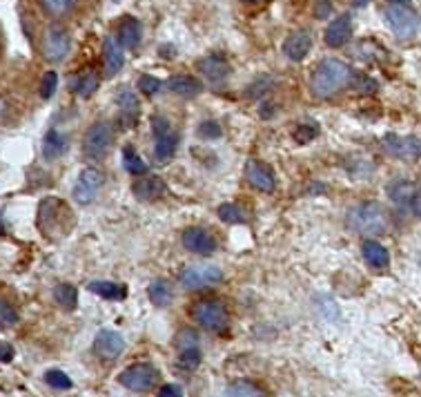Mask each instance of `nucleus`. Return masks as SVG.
<instances>
[{"label":"nucleus","mask_w":421,"mask_h":397,"mask_svg":"<svg viewBox=\"0 0 421 397\" xmlns=\"http://www.w3.org/2000/svg\"><path fill=\"white\" fill-rule=\"evenodd\" d=\"M352 81V70L339 58H326L310 76V92L317 99H330Z\"/></svg>","instance_id":"1"},{"label":"nucleus","mask_w":421,"mask_h":397,"mask_svg":"<svg viewBox=\"0 0 421 397\" xmlns=\"http://www.w3.org/2000/svg\"><path fill=\"white\" fill-rule=\"evenodd\" d=\"M346 224L352 232L364 237H379L386 235L390 228V217L386 208L377 201H361L348 210Z\"/></svg>","instance_id":"2"},{"label":"nucleus","mask_w":421,"mask_h":397,"mask_svg":"<svg viewBox=\"0 0 421 397\" xmlns=\"http://www.w3.org/2000/svg\"><path fill=\"white\" fill-rule=\"evenodd\" d=\"M38 226L47 237H56L54 230H58V237L65 235L72 228L70 208L61 199H45L41 203V212H38Z\"/></svg>","instance_id":"3"},{"label":"nucleus","mask_w":421,"mask_h":397,"mask_svg":"<svg viewBox=\"0 0 421 397\" xmlns=\"http://www.w3.org/2000/svg\"><path fill=\"white\" fill-rule=\"evenodd\" d=\"M192 317L201 328L210 333H225L228 328V308H225L219 299H203L192 306Z\"/></svg>","instance_id":"4"},{"label":"nucleus","mask_w":421,"mask_h":397,"mask_svg":"<svg viewBox=\"0 0 421 397\" xmlns=\"http://www.w3.org/2000/svg\"><path fill=\"white\" fill-rule=\"evenodd\" d=\"M114 143V128L110 121H96L90 125V130L85 132L83 139V152L87 159L101 161L105 159V154L112 150Z\"/></svg>","instance_id":"5"},{"label":"nucleus","mask_w":421,"mask_h":397,"mask_svg":"<svg viewBox=\"0 0 421 397\" xmlns=\"http://www.w3.org/2000/svg\"><path fill=\"white\" fill-rule=\"evenodd\" d=\"M223 282V270L214 264H194L181 273V286L188 290H203Z\"/></svg>","instance_id":"6"},{"label":"nucleus","mask_w":421,"mask_h":397,"mask_svg":"<svg viewBox=\"0 0 421 397\" xmlns=\"http://www.w3.org/2000/svg\"><path fill=\"white\" fill-rule=\"evenodd\" d=\"M70 47H72L70 34H67L61 25H50L45 29L43 43H41V52L45 56V61H50V63L65 61L67 54H70Z\"/></svg>","instance_id":"7"},{"label":"nucleus","mask_w":421,"mask_h":397,"mask_svg":"<svg viewBox=\"0 0 421 397\" xmlns=\"http://www.w3.org/2000/svg\"><path fill=\"white\" fill-rule=\"evenodd\" d=\"M159 382V371L152 364H134L119 375V384L132 393H145Z\"/></svg>","instance_id":"8"},{"label":"nucleus","mask_w":421,"mask_h":397,"mask_svg":"<svg viewBox=\"0 0 421 397\" xmlns=\"http://www.w3.org/2000/svg\"><path fill=\"white\" fill-rule=\"evenodd\" d=\"M386 21L399 38H410L419 32V16L404 3H393L386 9Z\"/></svg>","instance_id":"9"},{"label":"nucleus","mask_w":421,"mask_h":397,"mask_svg":"<svg viewBox=\"0 0 421 397\" xmlns=\"http://www.w3.org/2000/svg\"><path fill=\"white\" fill-rule=\"evenodd\" d=\"M103 174L96 170V168H85L81 172V177L76 179L74 183V190H72V197L76 203H81V206H90V203L96 201L99 197V192L103 188Z\"/></svg>","instance_id":"10"},{"label":"nucleus","mask_w":421,"mask_h":397,"mask_svg":"<svg viewBox=\"0 0 421 397\" xmlns=\"http://www.w3.org/2000/svg\"><path fill=\"white\" fill-rule=\"evenodd\" d=\"M384 150L390 157L401 161H415L421 157V139L417 137H397V134H388L384 139Z\"/></svg>","instance_id":"11"},{"label":"nucleus","mask_w":421,"mask_h":397,"mask_svg":"<svg viewBox=\"0 0 421 397\" xmlns=\"http://www.w3.org/2000/svg\"><path fill=\"white\" fill-rule=\"evenodd\" d=\"M183 246L194 255H212L219 244L210 230L192 226V228H185L183 232Z\"/></svg>","instance_id":"12"},{"label":"nucleus","mask_w":421,"mask_h":397,"mask_svg":"<svg viewBox=\"0 0 421 397\" xmlns=\"http://www.w3.org/2000/svg\"><path fill=\"white\" fill-rule=\"evenodd\" d=\"M246 179H248L250 186L259 192H272L274 188H277L272 168L266 166V163L257 161V159H250L246 163Z\"/></svg>","instance_id":"13"},{"label":"nucleus","mask_w":421,"mask_h":397,"mask_svg":"<svg viewBox=\"0 0 421 397\" xmlns=\"http://www.w3.org/2000/svg\"><path fill=\"white\" fill-rule=\"evenodd\" d=\"M132 192L139 201H156L168 192V186H165V181L161 177H156V174H141V177L134 181Z\"/></svg>","instance_id":"14"},{"label":"nucleus","mask_w":421,"mask_h":397,"mask_svg":"<svg viewBox=\"0 0 421 397\" xmlns=\"http://www.w3.org/2000/svg\"><path fill=\"white\" fill-rule=\"evenodd\" d=\"M123 348H125L123 337L116 331H107V328H103L94 340V353L103 357V360H116L123 353Z\"/></svg>","instance_id":"15"},{"label":"nucleus","mask_w":421,"mask_h":397,"mask_svg":"<svg viewBox=\"0 0 421 397\" xmlns=\"http://www.w3.org/2000/svg\"><path fill=\"white\" fill-rule=\"evenodd\" d=\"M123 63H125L123 45L119 43V38L107 36L105 47H103V72L107 79H114V76L123 70Z\"/></svg>","instance_id":"16"},{"label":"nucleus","mask_w":421,"mask_h":397,"mask_svg":"<svg viewBox=\"0 0 421 397\" xmlns=\"http://www.w3.org/2000/svg\"><path fill=\"white\" fill-rule=\"evenodd\" d=\"M350 38H352V16L350 14H341L326 29V45L339 50V47L348 45Z\"/></svg>","instance_id":"17"},{"label":"nucleus","mask_w":421,"mask_h":397,"mask_svg":"<svg viewBox=\"0 0 421 397\" xmlns=\"http://www.w3.org/2000/svg\"><path fill=\"white\" fill-rule=\"evenodd\" d=\"M310 50H312V36L308 32H303V29L292 32L286 38V43H283V54L295 63H301L310 54Z\"/></svg>","instance_id":"18"},{"label":"nucleus","mask_w":421,"mask_h":397,"mask_svg":"<svg viewBox=\"0 0 421 397\" xmlns=\"http://www.w3.org/2000/svg\"><path fill=\"white\" fill-rule=\"evenodd\" d=\"M390 192V199H393L397 206L401 208H415L419 206V190L415 183H408V181H397L393 186L388 188Z\"/></svg>","instance_id":"19"},{"label":"nucleus","mask_w":421,"mask_h":397,"mask_svg":"<svg viewBox=\"0 0 421 397\" xmlns=\"http://www.w3.org/2000/svg\"><path fill=\"white\" fill-rule=\"evenodd\" d=\"M67 145H70V141H67V134H63L61 130L52 128L50 132L45 134V139H43V157L47 161L61 159L63 154L67 152Z\"/></svg>","instance_id":"20"},{"label":"nucleus","mask_w":421,"mask_h":397,"mask_svg":"<svg viewBox=\"0 0 421 397\" xmlns=\"http://www.w3.org/2000/svg\"><path fill=\"white\" fill-rule=\"evenodd\" d=\"M199 70L201 74L208 76V81L212 83H223L230 76V65L223 61L221 56H205L199 61Z\"/></svg>","instance_id":"21"},{"label":"nucleus","mask_w":421,"mask_h":397,"mask_svg":"<svg viewBox=\"0 0 421 397\" xmlns=\"http://www.w3.org/2000/svg\"><path fill=\"white\" fill-rule=\"evenodd\" d=\"M141 36H143V27L136 18L125 16L119 23V43L125 47V50H134V47H139Z\"/></svg>","instance_id":"22"},{"label":"nucleus","mask_w":421,"mask_h":397,"mask_svg":"<svg viewBox=\"0 0 421 397\" xmlns=\"http://www.w3.org/2000/svg\"><path fill=\"white\" fill-rule=\"evenodd\" d=\"M87 290L94 295H99L103 299H110V302H123L127 297V288L121 284H114V282H90L87 284Z\"/></svg>","instance_id":"23"},{"label":"nucleus","mask_w":421,"mask_h":397,"mask_svg":"<svg viewBox=\"0 0 421 397\" xmlns=\"http://www.w3.org/2000/svg\"><path fill=\"white\" fill-rule=\"evenodd\" d=\"M165 85H168L170 92L179 94V96H185V99H190V96H197L201 92V83L197 79H192V76H188V74L172 76V79Z\"/></svg>","instance_id":"24"},{"label":"nucleus","mask_w":421,"mask_h":397,"mask_svg":"<svg viewBox=\"0 0 421 397\" xmlns=\"http://www.w3.org/2000/svg\"><path fill=\"white\" fill-rule=\"evenodd\" d=\"M361 253H364V259L372 268H386L390 264L388 250L381 244H377V241H366L364 248H361Z\"/></svg>","instance_id":"25"},{"label":"nucleus","mask_w":421,"mask_h":397,"mask_svg":"<svg viewBox=\"0 0 421 397\" xmlns=\"http://www.w3.org/2000/svg\"><path fill=\"white\" fill-rule=\"evenodd\" d=\"M176 148H179V137L176 134H165V137L156 139V145H154V157L159 163H168L174 154H176Z\"/></svg>","instance_id":"26"},{"label":"nucleus","mask_w":421,"mask_h":397,"mask_svg":"<svg viewBox=\"0 0 421 397\" xmlns=\"http://www.w3.org/2000/svg\"><path fill=\"white\" fill-rule=\"evenodd\" d=\"M148 297L152 299V304L159 306V308L170 306V302H172V286L165 282V279H156V282H152L150 288H148Z\"/></svg>","instance_id":"27"},{"label":"nucleus","mask_w":421,"mask_h":397,"mask_svg":"<svg viewBox=\"0 0 421 397\" xmlns=\"http://www.w3.org/2000/svg\"><path fill=\"white\" fill-rule=\"evenodd\" d=\"M176 364H179L185 373L197 371V366L201 364V348H199V344L181 346L179 348V360H176Z\"/></svg>","instance_id":"28"},{"label":"nucleus","mask_w":421,"mask_h":397,"mask_svg":"<svg viewBox=\"0 0 421 397\" xmlns=\"http://www.w3.org/2000/svg\"><path fill=\"white\" fill-rule=\"evenodd\" d=\"M123 168L130 174H136V177L150 172L148 163L143 161V157H139V152H136L132 145H127V148L123 150Z\"/></svg>","instance_id":"29"},{"label":"nucleus","mask_w":421,"mask_h":397,"mask_svg":"<svg viewBox=\"0 0 421 397\" xmlns=\"http://www.w3.org/2000/svg\"><path fill=\"white\" fill-rule=\"evenodd\" d=\"M54 299L58 306L65 308V311H74L78 306V290L72 284H58L54 288Z\"/></svg>","instance_id":"30"},{"label":"nucleus","mask_w":421,"mask_h":397,"mask_svg":"<svg viewBox=\"0 0 421 397\" xmlns=\"http://www.w3.org/2000/svg\"><path fill=\"white\" fill-rule=\"evenodd\" d=\"M116 103H119L125 119H136L139 116V101H136V96L130 87H121L119 94H116Z\"/></svg>","instance_id":"31"},{"label":"nucleus","mask_w":421,"mask_h":397,"mask_svg":"<svg viewBox=\"0 0 421 397\" xmlns=\"http://www.w3.org/2000/svg\"><path fill=\"white\" fill-rule=\"evenodd\" d=\"M70 87L78 96H83V99H90V96L96 90H99V76H96L94 72H87L83 76H78V79H74Z\"/></svg>","instance_id":"32"},{"label":"nucleus","mask_w":421,"mask_h":397,"mask_svg":"<svg viewBox=\"0 0 421 397\" xmlns=\"http://www.w3.org/2000/svg\"><path fill=\"white\" fill-rule=\"evenodd\" d=\"M217 212L223 224H246L248 221V212L243 210L239 203H223Z\"/></svg>","instance_id":"33"},{"label":"nucleus","mask_w":421,"mask_h":397,"mask_svg":"<svg viewBox=\"0 0 421 397\" xmlns=\"http://www.w3.org/2000/svg\"><path fill=\"white\" fill-rule=\"evenodd\" d=\"M78 0H41V7L45 9V14H50L54 18L67 16L76 7Z\"/></svg>","instance_id":"34"},{"label":"nucleus","mask_w":421,"mask_h":397,"mask_svg":"<svg viewBox=\"0 0 421 397\" xmlns=\"http://www.w3.org/2000/svg\"><path fill=\"white\" fill-rule=\"evenodd\" d=\"M45 384L50 386V389H56V391H70L72 389L70 375L58 371V369H52V371L45 373Z\"/></svg>","instance_id":"35"},{"label":"nucleus","mask_w":421,"mask_h":397,"mask_svg":"<svg viewBox=\"0 0 421 397\" xmlns=\"http://www.w3.org/2000/svg\"><path fill=\"white\" fill-rule=\"evenodd\" d=\"M225 395H241V397H259L263 395V391L259 389V386H254L250 382H234L228 386V391H225Z\"/></svg>","instance_id":"36"},{"label":"nucleus","mask_w":421,"mask_h":397,"mask_svg":"<svg viewBox=\"0 0 421 397\" xmlns=\"http://www.w3.org/2000/svg\"><path fill=\"white\" fill-rule=\"evenodd\" d=\"M18 322V313H16V308L5 302V299H0V328H12L16 326Z\"/></svg>","instance_id":"37"},{"label":"nucleus","mask_w":421,"mask_h":397,"mask_svg":"<svg viewBox=\"0 0 421 397\" xmlns=\"http://www.w3.org/2000/svg\"><path fill=\"white\" fill-rule=\"evenodd\" d=\"M56 87H58V74L56 72H45L43 81H41V96L45 101H50L52 96L56 94Z\"/></svg>","instance_id":"38"},{"label":"nucleus","mask_w":421,"mask_h":397,"mask_svg":"<svg viewBox=\"0 0 421 397\" xmlns=\"http://www.w3.org/2000/svg\"><path fill=\"white\" fill-rule=\"evenodd\" d=\"M221 125L217 121H203L199 125V134H201V139H219L221 137Z\"/></svg>","instance_id":"39"},{"label":"nucleus","mask_w":421,"mask_h":397,"mask_svg":"<svg viewBox=\"0 0 421 397\" xmlns=\"http://www.w3.org/2000/svg\"><path fill=\"white\" fill-rule=\"evenodd\" d=\"M139 87H141L143 94L152 96V94H156V92L161 90V81L154 79V76H150V74H143L141 79H139Z\"/></svg>","instance_id":"40"},{"label":"nucleus","mask_w":421,"mask_h":397,"mask_svg":"<svg viewBox=\"0 0 421 397\" xmlns=\"http://www.w3.org/2000/svg\"><path fill=\"white\" fill-rule=\"evenodd\" d=\"M152 132H154L156 139H161V137H165V134H170V123H168V119H163V116H154Z\"/></svg>","instance_id":"41"},{"label":"nucleus","mask_w":421,"mask_h":397,"mask_svg":"<svg viewBox=\"0 0 421 397\" xmlns=\"http://www.w3.org/2000/svg\"><path fill=\"white\" fill-rule=\"evenodd\" d=\"M295 137H297L299 143H308L310 139H315V137H317V128H308V125L303 123L301 128L295 130Z\"/></svg>","instance_id":"42"},{"label":"nucleus","mask_w":421,"mask_h":397,"mask_svg":"<svg viewBox=\"0 0 421 397\" xmlns=\"http://www.w3.org/2000/svg\"><path fill=\"white\" fill-rule=\"evenodd\" d=\"M159 395L161 397H181L183 395V389L179 384H165L159 389Z\"/></svg>","instance_id":"43"},{"label":"nucleus","mask_w":421,"mask_h":397,"mask_svg":"<svg viewBox=\"0 0 421 397\" xmlns=\"http://www.w3.org/2000/svg\"><path fill=\"white\" fill-rule=\"evenodd\" d=\"M14 360V348L9 344H0V362H12Z\"/></svg>","instance_id":"44"},{"label":"nucleus","mask_w":421,"mask_h":397,"mask_svg":"<svg viewBox=\"0 0 421 397\" xmlns=\"http://www.w3.org/2000/svg\"><path fill=\"white\" fill-rule=\"evenodd\" d=\"M328 12H330V3H328V0H323V7H321V3L317 5V18H326Z\"/></svg>","instance_id":"45"},{"label":"nucleus","mask_w":421,"mask_h":397,"mask_svg":"<svg viewBox=\"0 0 421 397\" xmlns=\"http://www.w3.org/2000/svg\"><path fill=\"white\" fill-rule=\"evenodd\" d=\"M352 3H355L357 7H366V5L370 3V0H352Z\"/></svg>","instance_id":"46"},{"label":"nucleus","mask_w":421,"mask_h":397,"mask_svg":"<svg viewBox=\"0 0 421 397\" xmlns=\"http://www.w3.org/2000/svg\"><path fill=\"white\" fill-rule=\"evenodd\" d=\"M241 3H248V5H254V3H261V0H241Z\"/></svg>","instance_id":"47"}]
</instances>
